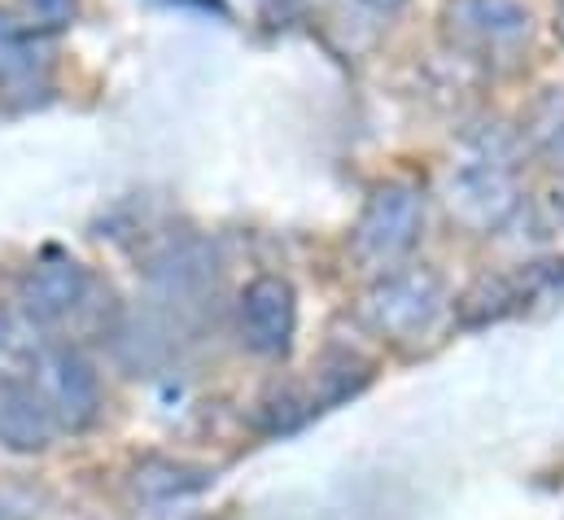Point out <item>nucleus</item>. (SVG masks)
Listing matches in <instances>:
<instances>
[{"label": "nucleus", "instance_id": "obj_1", "mask_svg": "<svg viewBox=\"0 0 564 520\" xmlns=\"http://www.w3.org/2000/svg\"><path fill=\"white\" fill-rule=\"evenodd\" d=\"M446 311V289L429 267H390L364 297V319L390 342H416Z\"/></svg>", "mask_w": 564, "mask_h": 520}, {"label": "nucleus", "instance_id": "obj_2", "mask_svg": "<svg viewBox=\"0 0 564 520\" xmlns=\"http://www.w3.org/2000/svg\"><path fill=\"white\" fill-rule=\"evenodd\" d=\"M424 197L412 184H381L359 224H355V259L372 271H390L408 259L421 241Z\"/></svg>", "mask_w": 564, "mask_h": 520}, {"label": "nucleus", "instance_id": "obj_3", "mask_svg": "<svg viewBox=\"0 0 564 520\" xmlns=\"http://www.w3.org/2000/svg\"><path fill=\"white\" fill-rule=\"evenodd\" d=\"M442 22L459 48H473L481 57L521 48L534 26V18L521 0H446Z\"/></svg>", "mask_w": 564, "mask_h": 520}, {"label": "nucleus", "instance_id": "obj_4", "mask_svg": "<svg viewBox=\"0 0 564 520\" xmlns=\"http://www.w3.org/2000/svg\"><path fill=\"white\" fill-rule=\"evenodd\" d=\"M40 390L48 398L57 429L84 433L101 415V377L79 346H53L40 359Z\"/></svg>", "mask_w": 564, "mask_h": 520}, {"label": "nucleus", "instance_id": "obj_5", "mask_svg": "<svg viewBox=\"0 0 564 520\" xmlns=\"http://www.w3.org/2000/svg\"><path fill=\"white\" fill-rule=\"evenodd\" d=\"M237 315H241V337L254 355L263 359L289 355L293 333H297V297L284 275H254L241 289Z\"/></svg>", "mask_w": 564, "mask_h": 520}, {"label": "nucleus", "instance_id": "obj_6", "mask_svg": "<svg viewBox=\"0 0 564 520\" xmlns=\"http://www.w3.org/2000/svg\"><path fill=\"white\" fill-rule=\"evenodd\" d=\"M88 297V267L75 262L70 254H44L26 267L22 284H18V302L26 311L31 324H62L79 311V302Z\"/></svg>", "mask_w": 564, "mask_h": 520}, {"label": "nucleus", "instance_id": "obj_7", "mask_svg": "<svg viewBox=\"0 0 564 520\" xmlns=\"http://www.w3.org/2000/svg\"><path fill=\"white\" fill-rule=\"evenodd\" d=\"M512 206H517V184H512L508 162L477 158V162H464L451 175V210L464 224L495 228V224H503L512 215Z\"/></svg>", "mask_w": 564, "mask_h": 520}, {"label": "nucleus", "instance_id": "obj_8", "mask_svg": "<svg viewBox=\"0 0 564 520\" xmlns=\"http://www.w3.org/2000/svg\"><path fill=\"white\" fill-rule=\"evenodd\" d=\"M57 437V415L40 381L0 377V446L13 455H40Z\"/></svg>", "mask_w": 564, "mask_h": 520}, {"label": "nucleus", "instance_id": "obj_9", "mask_svg": "<svg viewBox=\"0 0 564 520\" xmlns=\"http://www.w3.org/2000/svg\"><path fill=\"white\" fill-rule=\"evenodd\" d=\"M48 88V53L40 44V26L0 9V93H44Z\"/></svg>", "mask_w": 564, "mask_h": 520}, {"label": "nucleus", "instance_id": "obj_10", "mask_svg": "<svg viewBox=\"0 0 564 520\" xmlns=\"http://www.w3.org/2000/svg\"><path fill=\"white\" fill-rule=\"evenodd\" d=\"M132 486H137V495L149 499V503H171V499H184V495L206 490L210 486V473L197 468V464H184V459H141Z\"/></svg>", "mask_w": 564, "mask_h": 520}, {"label": "nucleus", "instance_id": "obj_11", "mask_svg": "<svg viewBox=\"0 0 564 520\" xmlns=\"http://www.w3.org/2000/svg\"><path fill=\"white\" fill-rule=\"evenodd\" d=\"M26 22L40 26V31H57V26H70L75 13H79V0H18Z\"/></svg>", "mask_w": 564, "mask_h": 520}, {"label": "nucleus", "instance_id": "obj_12", "mask_svg": "<svg viewBox=\"0 0 564 520\" xmlns=\"http://www.w3.org/2000/svg\"><path fill=\"white\" fill-rule=\"evenodd\" d=\"M9 337H13V315L0 306V355L9 350Z\"/></svg>", "mask_w": 564, "mask_h": 520}, {"label": "nucleus", "instance_id": "obj_13", "mask_svg": "<svg viewBox=\"0 0 564 520\" xmlns=\"http://www.w3.org/2000/svg\"><path fill=\"white\" fill-rule=\"evenodd\" d=\"M364 4H368V9H377V13H399L408 0H364Z\"/></svg>", "mask_w": 564, "mask_h": 520}, {"label": "nucleus", "instance_id": "obj_14", "mask_svg": "<svg viewBox=\"0 0 564 520\" xmlns=\"http://www.w3.org/2000/svg\"><path fill=\"white\" fill-rule=\"evenodd\" d=\"M556 35L564 40V0H556Z\"/></svg>", "mask_w": 564, "mask_h": 520}, {"label": "nucleus", "instance_id": "obj_15", "mask_svg": "<svg viewBox=\"0 0 564 520\" xmlns=\"http://www.w3.org/2000/svg\"><path fill=\"white\" fill-rule=\"evenodd\" d=\"M0 520H13V517H9V512H0Z\"/></svg>", "mask_w": 564, "mask_h": 520}]
</instances>
